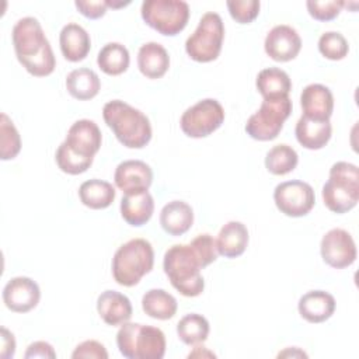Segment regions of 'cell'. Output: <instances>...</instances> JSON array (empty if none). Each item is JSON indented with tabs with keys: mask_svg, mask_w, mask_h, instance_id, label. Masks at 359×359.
Returning a JSON list of instances; mask_svg holds the SVG:
<instances>
[{
	"mask_svg": "<svg viewBox=\"0 0 359 359\" xmlns=\"http://www.w3.org/2000/svg\"><path fill=\"white\" fill-rule=\"evenodd\" d=\"M24 356L27 359L28 358H50V359H53V358H56V352L49 342L35 341L28 345Z\"/></svg>",
	"mask_w": 359,
	"mask_h": 359,
	"instance_id": "cell-41",
	"label": "cell"
},
{
	"mask_svg": "<svg viewBox=\"0 0 359 359\" xmlns=\"http://www.w3.org/2000/svg\"><path fill=\"white\" fill-rule=\"evenodd\" d=\"M76 8L80 14L90 20H97L105 15L108 3L107 0H98V1H84V0H76L74 1Z\"/></svg>",
	"mask_w": 359,
	"mask_h": 359,
	"instance_id": "cell-40",
	"label": "cell"
},
{
	"mask_svg": "<svg viewBox=\"0 0 359 359\" xmlns=\"http://www.w3.org/2000/svg\"><path fill=\"white\" fill-rule=\"evenodd\" d=\"M293 104L289 97L264 100L259 109L247 119V135L259 142L273 140L280 133L285 121L290 116Z\"/></svg>",
	"mask_w": 359,
	"mask_h": 359,
	"instance_id": "cell-9",
	"label": "cell"
},
{
	"mask_svg": "<svg viewBox=\"0 0 359 359\" xmlns=\"http://www.w3.org/2000/svg\"><path fill=\"white\" fill-rule=\"evenodd\" d=\"M116 192L112 184L104 180L93 178L84 181L79 188V198L81 203L90 209H105L115 201Z\"/></svg>",
	"mask_w": 359,
	"mask_h": 359,
	"instance_id": "cell-28",
	"label": "cell"
},
{
	"mask_svg": "<svg viewBox=\"0 0 359 359\" xmlns=\"http://www.w3.org/2000/svg\"><path fill=\"white\" fill-rule=\"evenodd\" d=\"M15 352V338L13 332H10L6 327H1V349L0 356L4 359H10Z\"/></svg>",
	"mask_w": 359,
	"mask_h": 359,
	"instance_id": "cell-42",
	"label": "cell"
},
{
	"mask_svg": "<svg viewBox=\"0 0 359 359\" xmlns=\"http://www.w3.org/2000/svg\"><path fill=\"white\" fill-rule=\"evenodd\" d=\"M320 53L330 60H341L349 52V45L345 36L337 31H327L318 39Z\"/></svg>",
	"mask_w": 359,
	"mask_h": 359,
	"instance_id": "cell-34",
	"label": "cell"
},
{
	"mask_svg": "<svg viewBox=\"0 0 359 359\" xmlns=\"http://www.w3.org/2000/svg\"><path fill=\"white\" fill-rule=\"evenodd\" d=\"M143 311L156 320H170L175 316L177 299L164 289H150L142 297Z\"/></svg>",
	"mask_w": 359,
	"mask_h": 359,
	"instance_id": "cell-29",
	"label": "cell"
},
{
	"mask_svg": "<svg viewBox=\"0 0 359 359\" xmlns=\"http://www.w3.org/2000/svg\"><path fill=\"white\" fill-rule=\"evenodd\" d=\"M273 201L276 208L289 217H302L310 213L316 203L314 189L310 184L292 180L275 187Z\"/></svg>",
	"mask_w": 359,
	"mask_h": 359,
	"instance_id": "cell-11",
	"label": "cell"
},
{
	"mask_svg": "<svg viewBox=\"0 0 359 359\" xmlns=\"http://www.w3.org/2000/svg\"><path fill=\"white\" fill-rule=\"evenodd\" d=\"M299 163L296 150L287 144L273 146L265 156V167L273 175H286L292 172Z\"/></svg>",
	"mask_w": 359,
	"mask_h": 359,
	"instance_id": "cell-32",
	"label": "cell"
},
{
	"mask_svg": "<svg viewBox=\"0 0 359 359\" xmlns=\"http://www.w3.org/2000/svg\"><path fill=\"white\" fill-rule=\"evenodd\" d=\"M320 252L325 264L335 269L352 265L356 259V245L352 236L344 229H331L320 244Z\"/></svg>",
	"mask_w": 359,
	"mask_h": 359,
	"instance_id": "cell-12",
	"label": "cell"
},
{
	"mask_svg": "<svg viewBox=\"0 0 359 359\" xmlns=\"http://www.w3.org/2000/svg\"><path fill=\"white\" fill-rule=\"evenodd\" d=\"M224 39V25L222 17L209 11L205 13L194 34L185 41V50L188 56L199 63H208L216 60L220 55Z\"/></svg>",
	"mask_w": 359,
	"mask_h": 359,
	"instance_id": "cell-7",
	"label": "cell"
},
{
	"mask_svg": "<svg viewBox=\"0 0 359 359\" xmlns=\"http://www.w3.org/2000/svg\"><path fill=\"white\" fill-rule=\"evenodd\" d=\"M154 251L144 238H132L122 244L112 258V276L121 286L132 287L153 269Z\"/></svg>",
	"mask_w": 359,
	"mask_h": 359,
	"instance_id": "cell-4",
	"label": "cell"
},
{
	"mask_svg": "<svg viewBox=\"0 0 359 359\" xmlns=\"http://www.w3.org/2000/svg\"><path fill=\"white\" fill-rule=\"evenodd\" d=\"M154 212V199L149 191L125 194L121 201L122 219L135 227L146 224Z\"/></svg>",
	"mask_w": 359,
	"mask_h": 359,
	"instance_id": "cell-20",
	"label": "cell"
},
{
	"mask_svg": "<svg viewBox=\"0 0 359 359\" xmlns=\"http://www.w3.org/2000/svg\"><path fill=\"white\" fill-rule=\"evenodd\" d=\"M309 14L317 21H331L338 17L344 7V1L328 0V1H318V0H309L306 3Z\"/></svg>",
	"mask_w": 359,
	"mask_h": 359,
	"instance_id": "cell-37",
	"label": "cell"
},
{
	"mask_svg": "<svg viewBox=\"0 0 359 359\" xmlns=\"http://www.w3.org/2000/svg\"><path fill=\"white\" fill-rule=\"evenodd\" d=\"M116 345L128 359H161L165 353V335L153 325L123 323L116 332Z\"/></svg>",
	"mask_w": 359,
	"mask_h": 359,
	"instance_id": "cell-6",
	"label": "cell"
},
{
	"mask_svg": "<svg viewBox=\"0 0 359 359\" xmlns=\"http://www.w3.org/2000/svg\"><path fill=\"white\" fill-rule=\"evenodd\" d=\"M255 86L264 100L289 97L292 90L289 74L279 67L262 69L257 76Z\"/></svg>",
	"mask_w": 359,
	"mask_h": 359,
	"instance_id": "cell-26",
	"label": "cell"
},
{
	"mask_svg": "<svg viewBox=\"0 0 359 359\" xmlns=\"http://www.w3.org/2000/svg\"><path fill=\"white\" fill-rule=\"evenodd\" d=\"M143 21L165 36L180 34L188 24L189 6L182 0H146L142 3Z\"/></svg>",
	"mask_w": 359,
	"mask_h": 359,
	"instance_id": "cell-8",
	"label": "cell"
},
{
	"mask_svg": "<svg viewBox=\"0 0 359 359\" xmlns=\"http://www.w3.org/2000/svg\"><path fill=\"white\" fill-rule=\"evenodd\" d=\"M102 118L125 147L142 149L149 144L151 139V125L140 109L125 101L112 100L104 105Z\"/></svg>",
	"mask_w": 359,
	"mask_h": 359,
	"instance_id": "cell-3",
	"label": "cell"
},
{
	"mask_svg": "<svg viewBox=\"0 0 359 359\" xmlns=\"http://www.w3.org/2000/svg\"><path fill=\"white\" fill-rule=\"evenodd\" d=\"M264 48L266 55L275 62H289L299 55L302 49V38L290 25H275L266 34Z\"/></svg>",
	"mask_w": 359,
	"mask_h": 359,
	"instance_id": "cell-15",
	"label": "cell"
},
{
	"mask_svg": "<svg viewBox=\"0 0 359 359\" xmlns=\"http://www.w3.org/2000/svg\"><path fill=\"white\" fill-rule=\"evenodd\" d=\"M97 311L108 325H122L132 317L130 300L116 290H105L97 299Z\"/></svg>",
	"mask_w": 359,
	"mask_h": 359,
	"instance_id": "cell-19",
	"label": "cell"
},
{
	"mask_svg": "<svg viewBox=\"0 0 359 359\" xmlns=\"http://www.w3.org/2000/svg\"><path fill=\"white\" fill-rule=\"evenodd\" d=\"M195 356H208V358H216V355L210 351H208L205 346H201L199 344L194 348V351L188 355V358H195Z\"/></svg>",
	"mask_w": 359,
	"mask_h": 359,
	"instance_id": "cell-43",
	"label": "cell"
},
{
	"mask_svg": "<svg viewBox=\"0 0 359 359\" xmlns=\"http://www.w3.org/2000/svg\"><path fill=\"white\" fill-rule=\"evenodd\" d=\"M226 6L234 21L238 24H250L258 17L261 3L258 0H229Z\"/></svg>",
	"mask_w": 359,
	"mask_h": 359,
	"instance_id": "cell-36",
	"label": "cell"
},
{
	"mask_svg": "<svg viewBox=\"0 0 359 359\" xmlns=\"http://www.w3.org/2000/svg\"><path fill=\"white\" fill-rule=\"evenodd\" d=\"M164 273L175 290L185 297H196L205 289L201 269L205 268L201 257L189 244L171 245L163 259Z\"/></svg>",
	"mask_w": 359,
	"mask_h": 359,
	"instance_id": "cell-2",
	"label": "cell"
},
{
	"mask_svg": "<svg viewBox=\"0 0 359 359\" xmlns=\"http://www.w3.org/2000/svg\"><path fill=\"white\" fill-rule=\"evenodd\" d=\"M130 56L125 45L119 42H109L104 45L97 56L98 67L108 76H119L129 67Z\"/></svg>",
	"mask_w": 359,
	"mask_h": 359,
	"instance_id": "cell-30",
	"label": "cell"
},
{
	"mask_svg": "<svg viewBox=\"0 0 359 359\" xmlns=\"http://www.w3.org/2000/svg\"><path fill=\"white\" fill-rule=\"evenodd\" d=\"M248 229L244 223L237 220H230L220 229L216 245L220 255L226 258L240 257L248 245Z\"/></svg>",
	"mask_w": 359,
	"mask_h": 359,
	"instance_id": "cell-24",
	"label": "cell"
},
{
	"mask_svg": "<svg viewBox=\"0 0 359 359\" xmlns=\"http://www.w3.org/2000/svg\"><path fill=\"white\" fill-rule=\"evenodd\" d=\"M321 195L328 210L339 215L352 210L359 201L358 167L348 161L334 163Z\"/></svg>",
	"mask_w": 359,
	"mask_h": 359,
	"instance_id": "cell-5",
	"label": "cell"
},
{
	"mask_svg": "<svg viewBox=\"0 0 359 359\" xmlns=\"http://www.w3.org/2000/svg\"><path fill=\"white\" fill-rule=\"evenodd\" d=\"M191 245L195 248V251L198 252V255L201 257L202 262L205 266L210 265L212 262H215L217 259L219 251H217V245H216V240L205 233V234H199L196 236L192 241Z\"/></svg>",
	"mask_w": 359,
	"mask_h": 359,
	"instance_id": "cell-38",
	"label": "cell"
},
{
	"mask_svg": "<svg viewBox=\"0 0 359 359\" xmlns=\"http://www.w3.org/2000/svg\"><path fill=\"white\" fill-rule=\"evenodd\" d=\"M114 181L123 194L149 191L153 182V171L142 160H125L116 165Z\"/></svg>",
	"mask_w": 359,
	"mask_h": 359,
	"instance_id": "cell-16",
	"label": "cell"
},
{
	"mask_svg": "<svg viewBox=\"0 0 359 359\" xmlns=\"http://www.w3.org/2000/svg\"><path fill=\"white\" fill-rule=\"evenodd\" d=\"M13 45L22 67L35 77L53 73L56 59L49 41L35 17L20 18L13 27Z\"/></svg>",
	"mask_w": 359,
	"mask_h": 359,
	"instance_id": "cell-1",
	"label": "cell"
},
{
	"mask_svg": "<svg viewBox=\"0 0 359 359\" xmlns=\"http://www.w3.org/2000/svg\"><path fill=\"white\" fill-rule=\"evenodd\" d=\"M41 299V289L28 276L11 278L3 289V302L14 313H28L36 307Z\"/></svg>",
	"mask_w": 359,
	"mask_h": 359,
	"instance_id": "cell-14",
	"label": "cell"
},
{
	"mask_svg": "<svg viewBox=\"0 0 359 359\" xmlns=\"http://www.w3.org/2000/svg\"><path fill=\"white\" fill-rule=\"evenodd\" d=\"M137 67L147 79L163 77L170 67V56L158 42H146L137 52Z\"/></svg>",
	"mask_w": 359,
	"mask_h": 359,
	"instance_id": "cell-22",
	"label": "cell"
},
{
	"mask_svg": "<svg viewBox=\"0 0 359 359\" xmlns=\"http://www.w3.org/2000/svg\"><path fill=\"white\" fill-rule=\"evenodd\" d=\"M55 160H56L57 167H59L63 172L70 174V175L83 174V172H86V171L91 167V164H93V160H87V158H83V157L74 154V153L70 151L63 143H60V146L57 147L56 154H55Z\"/></svg>",
	"mask_w": 359,
	"mask_h": 359,
	"instance_id": "cell-35",
	"label": "cell"
},
{
	"mask_svg": "<svg viewBox=\"0 0 359 359\" xmlns=\"http://www.w3.org/2000/svg\"><path fill=\"white\" fill-rule=\"evenodd\" d=\"M73 359H81V358H90V359H107L108 358V352L105 349V346L95 341V339H87L83 341L81 344H79L73 353H72Z\"/></svg>",
	"mask_w": 359,
	"mask_h": 359,
	"instance_id": "cell-39",
	"label": "cell"
},
{
	"mask_svg": "<svg viewBox=\"0 0 359 359\" xmlns=\"http://www.w3.org/2000/svg\"><path fill=\"white\" fill-rule=\"evenodd\" d=\"M224 121V109L215 98H205L187 108L180 119L182 132L194 139H201L217 130Z\"/></svg>",
	"mask_w": 359,
	"mask_h": 359,
	"instance_id": "cell-10",
	"label": "cell"
},
{
	"mask_svg": "<svg viewBox=\"0 0 359 359\" xmlns=\"http://www.w3.org/2000/svg\"><path fill=\"white\" fill-rule=\"evenodd\" d=\"M160 224L170 236H182L194 224V210L184 201H171L160 212Z\"/></svg>",
	"mask_w": 359,
	"mask_h": 359,
	"instance_id": "cell-23",
	"label": "cell"
},
{
	"mask_svg": "<svg viewBox=\"0 0 359 359\" xmlns=\"http://www.w3.org/2000/svg\"><path fill=\"white\" fill-rule=\"evenodd\" d=\"M66 88L73 98L79 101H87L98 94L101 81L94 70L88 67H80L72 70L66 76Z\"/></svg>",
	"mask_w": 359,
	"mask_h": 359,
	"instance_id": "cell-27",
	"label": "cell"
},
{
	"mask_svg": "<svg viewBox=\"0 0 359 359\" xmlns=\"http://www.w3.org/2000/svg\"><path fill=\"white\" fill-rule=\"evenodd\" d=\"M335 304V299L331 293L324 290H310L300 297L297 310L302 318L307 323L318 324L324 323L334 314Z\"/></svg>",
	"mask_w": 359,
	"mask_h": 359,
	"instance_id": "cell-18",
	"label": "cell"
},
{
	"mask_svg": "<svg viewBox=\"0 0 359 359\" xmlns=\"http://www.w3.org/2000/svg\"><path fill=\"white\" fill-rule=\"evenodd\" d=\"M300 105L303 116L313 121H330L334 111V95L324 84L313 83L303 88Z\"/></svg>",
	"mask_w": 359,
	"mask_h": 359,
	"instance_id": "cell-17",
	"label": "cell"
},
{
	"mask_svg": "<svg viewBox=\"0 0 359 359\" xmlns=\"http://www.w3.org/2000/svg\"><path fill=\"white\" fill-rule=\"evenodd\" d=\"M209 321L198 313L184 316L177 324V335L185 345H198L208 339Z\"/></svg>",
	"mask_w": 359,
	"mask_h": 359,
	"instance_id": "cell-31",
	"label": "cell"
},
{
	"mask_svg": "<svg viewBox=\"0 0 359 359\" xmlns=\"http://www.w3.org/2000/svg\"><path fill=\"white\" fill-rule=\"evenodd\" d=\"M294 133L304 149L320 150L330 142L332 128L330 121H313L302 115L296 123Z\"/></svg>",
	"mask_w": 359,
	"mask_h": 359,
	"instance_id": "cell-25",
	"label": "cell"
},
{
	"mask_svg": "<svg viewBox=\"0 0 359 359\" xmlns=\"http://www.w3.org/2000/svg\"><path fill=\"white\" fill-rule=\"evenodd\" d=\"M21 150V137L13 121L1 112L0 115V158L13 160Z\"/></svg>",
	"mask_w": 359,
	"mask_h": 359,
	"instance_id": "cell-33",
	"label": "cell"
},
{
	"mask_svg": "<svg viewBox=\"0 0 359 359\" xmlns=\"http://www.w3.org/2000/svg\"><path fill=\"white\" fill-rule=\"evenodd\" d=\"M62 55L69 62H80L86 59L91 48L88 32L76 22L66 24L59 35Z\"/></svg>",
	"mask_w": 359,
	"mask_h": 359,
	"instance_id": "cell-21",
	"label": "cell"
},
{
	"mask_svg": "<svg viewBox=\"0 0 359 359\" xmlns=\"http://www.w3.org/2000/svg\"><path fill=\"white\" fill-rule=\"evenodd\" d=\"M62 143L74 154L87 160H94V156L101 147L102 135L94 121L79 119L69 128L67 136Z\"/></svg>",
	"mask_w": 359,
	"mask_h": 359,
	"instance_id": "cell-13",
	"label": "cell"
}]
</instances>
